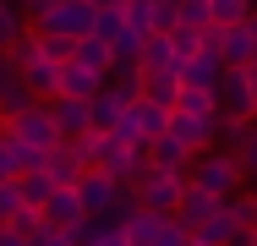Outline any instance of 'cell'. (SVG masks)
I'll return each instance as SVG.
<instances>
[{
  "instance_id": "cell-44",
  "label": "cell",
  "mask_w": 257,
  "mask_h": 246,
  "mask_svg": "<svg viewBox=\"0 0 257 246\" xmlns=\"http://www.w3.org/2000/svg\"><path fill=\"white\" fill-rule=\"evenodd\" d=\"M0 132H6V115H0Z\"/></svg>"
},
{
  "instance_id": "cell-30",
  "label": "cell",
  "mask_w": 257,
  "mask_h": 246,
  "mask_svg": "<svg viewBox=\"0 0 257 246\" xmlns=\"http://www.w3.org/2000/svg\"><path fill=\"white\" fill-rule=\"evenodd\" d=\"M208 11H213V28H235L252 17V0H208Z\"/></svg>"
},
{
  "instance_id": "cell-6",
  "label": "cell",
  "mask_w": 257,
  "mask_h": 246,
  "mask_svg": "<svg viewBox=\"0 0 257 246\" xmlns=\"http://www.w3.org/2000/svg\"><path fill=\"white\" fill-rule=\"evenodd\" d=\"M39 213H44V224H50V230H71V235L88 224V208H82L77 186H55V197L39 208Z\"/></svg>"
},
{
  "instance_id": "cell-32",
  "label": "cell",
  "mask_w": 257,
  "mask_h": 246,
  "mask_svg": "<svg viewBox=\"0 0 257 246\" xmlns=\"http://www.w3.org/2000/svg\"><path fill=\"white\" fill-rule=\"evenodd\" d=\"M109 88H120L126 98H143V66H109Z\"/></svg>"
},
{
  "instance_id": "cell-36",
  "label": "cell",
  "mask_w": 257,
  "mask_h": 246,
  "mask_svg": "<svg viewBox=\"0 0 257 246\" xmlns=\"http://www.w3.org/2000/svg\"><path fill=\"white\" fill-rule=\"evenodd\" d=\"M71 44H77V39H60V33H39V49H44L50 60H60V66L71 60Z\"/></svg>"
},
{
  "instance_id": "cell-27",
  "label": "cell",
  "mask_w": 257,
  "mask_h": 246,
  "mask_svg": "<svg viewBox=\"0 0 257 246\" xmlns=\"http://www.w3.org/2000/svg\"><path fill=\"white\" fill-rule=\"evenodd\" d=\"M175 28H197V33H208V28H213L208 0H175Z\"/></svg>"
},
{
  "instance_id": "cell-17",
  "label": "cell",
  "mask_w": 257,
  "mask_h": 246,
  "mask_svg": "<svg viewBox=\"0 0 257 246\" xmlns=\"http://www.w3.org/2000/svg\"><path fill=\"white\" fill-rule=\"evenodd\" d=\"M148 164H154V170H175V175H186V170H192V148L164 132V137L148 143Z\"/></svg>"
},
{
  "instance_id": "cell-24",
  "label": "cell",
  "mask_w": 257,
  "mask_h": 246,
  "mask_svg": "<svg viewBox=\"0 0 257 246\" xmlns=\"http://www.w3.org/2000/svg\"><path fill=\"white\" fill-rule=\"evenodd\" d=\"M17 192H22L28 208H44V202L55 197V181L44 175V170H28V175H17Z\"/></svg>"
},
{
  "instance_id": "cell-47",
  "label": "cell",
  "mask_w": 257,
  "mask_h": 246,
  "mask_svg": "<svg viewBox=\"0 0 257 246\" xmlns=\"http://www.w3.org/2000/svg\"><path fill=\"white\" fill-rule=\"evenodd\" d=\"M126 6H132V0H126Z\"/></svg>"
},
{
  "instance_id": "cell-19",
  "label": "cell",
  "mask_w": 257,
  "mask_h": 246,
  "mask_svg": "<svg viewBox=\"0 0 257 246\" xmlns=\"http://www.w3.org/2000/svg\"><path fill=\"white\" fill-rule=\"evenodd\" d=\"M71 60H77V66H88V71H104V77H109V66H115V49L104 44L99 33H88V39H77V44H71Z\"/></svg>"
},
{
  "instance_id": "cell-9",
  "label": "cell",
  "mask_w": 257,
  "mask_h": 246,
  "mask_svg": "<svg viewBox=\"0 0 257 246\" xmlns=\"http://www.w3.org/2000/svg\"><path fill=\"white\" fill-rule=\"evenodd\" d=\"M219 77H224V60H219L213 44H203L192 60H181V82H186V88H208V93L219 98Z\"/></svg>"
},
{
  "instance_id": "cell-16",
  "label": "cell",
  "mask_w": 257,
  "mask_h": 246,
  "mask_svg": "<svg viewBox=\"0 0 257 246\" xmlns=\"http://www.w3.org/2000/svg\"><path fill=\"white\" fill-rule=\"evenodd\" d=\"M126 104H132V98L120 93V88H109V82H104L99 93L88 98V120H93V132H115V120L126 115Z\"/></svg>"
},
{
  "instance_id": "cell-10",
  "label": "cell",
  "mask_w": 257,
  "mask_h": 246,
  "mask_svg": "<svg viewBox=\"0 0 257 246\" xmlns=\"http://www.w3.org/2000/svg\"><path fill=\"white\" fill-rule=\"evenodd\" d=\"M219 115L257 120V104H252V93H246V77H241V66H224V77H219Z\"/></svg>"
},
{
  "instance_id": "cell-41",
  "label": "cell",
  "mask_w": 257,
  "mask_h": 246,
  "mask_svg": "<svg viewBox=\"0 0 257 246\" xmlns=\"http://www.w3.org/2000/svg\"><path fill=\"white\" fill-rule=\"evenodd\" d=\"M0 246H28V241H22V235H17L11 224H0Z\"/></svg>"
},
{
  "instance_id": "cell-29",
  "label": "cell",
  "mask_w": 257,
  "mask_h": 246,
  "mask_svg": "<svg viewBox=\"0 0 257 246\" xmlns=\"http://www.w3.org/2000/svg\"><path fill=\"white\" fill-rule=\"evenodd\" d=\"M224 213H230V219H235V230L246 235V230L257 224V197H252V192H235V197H224Z\"/></svg>"
},
{
  "instance_id": "cell-43",
  "label": "cell",
  "mask_w": 257,
  "mask_h": 246,
  "mask_svg": "<svg viewBox=\"0 0 257 246\" xmlns=\"http://www.w3.org/2000/svg\"><path fill=\"white\" fill-rule=\"evenodd\" d=\"M181 246H203V241H197V235H186V241H181Z\"/></svg>"
},
{
  "instance_id": "cell-15",
  "label": "cell",
  "mask_w": 257,
  "mask_h": 246,
  "mask_svg": "<svg viewBox=\"0 0 257 246\" xmlns=\"http://www.w3.org/2000/svg\"><path fill=\"white\" fill-rule=\"evenodd\" d=\"M213 213H219V197H208L203 186H192V181H186V192H181V202H175V224L197 230V224H208Z\"/></svg>"
},
{
  "instance_id": "cell-4",
  "label": "cell",
  "mask_w": 257,
  "mask_h": 246,
  "mask_svg": "<svg viewBox=\"0 0 257 246\" xmlns=\"http://www.w3.org/2000/svg\"><path fill=\"white\" fill-rule=\"evenodd\" d=\"M181 192H186V175H175V170H148V181L137 186V202L154 208V213H175Z\"/></svg>"
},
{
  "instance_id": "cell-39",
  "label": "cell",
  "mask_w": 257,
  "mask_h": 246,
  "mask_svg": "<svg viewBox=\"0 0 257 246\" xmlns=\"http://www.w3.org/2000/svg\"><path fill=\"white\" fill-rule=\"evenodd\" d=\"M28 246H77V235H71V230H50V224H44Z\"/></svg>"
},
{
  "instance_id": "cell-42",
  "label": "cell",
  "mask_w": 257,
  "mask_h": 246,
  "mask_svg": "<svg viewBox=\"0 0 257 246\" xmlns=\"http://www.w3.org/2000/svg\"><path fill=\"white\" fill-rule=\"evenodd\" d=\"M241 246H257V224H252V230H246V235H241Z\"/></svg>"
},
{
  "instance_id": "cell-12",
  "label": "cell",
  "mask_w": 257,
  "mask_h": 246,
  "mask_svg": "<svg viewBox=\"0 0 257 246\" xmlns=\"http://www.w3.org/2000/svg\"><path fill=\"white\" fill-rule=\"evenodd\" d=\"M50 115H55V126H60V143H82V137L93 132L82 98H50Z\"/></svg>"
},
{
  "instance_id": "cell-34",
  "label": "cell",
  "mask_w": 257,
  "mask_h": 246,
  "mask_svg": "<svg viewBox=\"0 0 257 246\" xmlns=\"http://www.w3.org/2000/svg\"><path fill=\"white\" fill-rule=\"evenodd\" d=\"M120 28H126V6H109V11L93 17V33H99L104 44H115V39H120Z\"/></svg>"
},
{
  "instance_id": "cell-7",
  "label": "cell",
  "mask_w": 257,
  "mask_h": 246,
  "mask_svg": "<svg viewBox=\"0 0 257 246\" xmlns=\"http://www.w3.org/2000/svg\"><path fill=\"white\" fill-rule=\"evenodd\" d=\"M219 120L224 115H175L170 109V137H181L192 153H203V148H219Z\"/></svg>"
},
{
  "instance_id": "cell-14",
  "label": "cell",
  "mask_w": 257,
  "mask_h": 246,
  "mask_svg": "<svg viewBox=\"0 0 257 246\" xmlns=\"http://www.w3.org/2000/svg\"><path fill=\"white\" fill-rule=\"evenodd\" d=\"M104 82H109L104 71H88V66L66 60V66H60V93H55V98H82V104H88V98L104 88Z\"/></svg>"
},
{
  "instance_id": "cell-25",
  "label": "cell",
  "mask_w": 257,
  "mask_h": 246,
  "mask_svg": "<svg viewBox=\"0 0 257 246\" xmlns=\"http://www.w3.org/2000/svg\"><path fill=\"white\" fill-rule=\"evenodd\" d=\"M175 115H219V98L208 93V88H186V82H181V93H175Z\"/></svg>"
},
{
  "instance_id": "cell-11",
  "label": "cell",
  "mask_w": 257,
  "mask_h": 246,
  "mask_svg": "<svg viewBox=\"0 0 257 246\" xmlns=\"http://www.w3.org/2000/svg\"><path fill=\"white\" fill-rule=\"evenodd\" d=\"M39 170L50 175L55 186H77V181H82V170H88V159H82V148H77V143H60V148L44 153V164H39Z\"/></svg>"
},
{
  "instance_id": "cell-20",
  "label": "cell",
  "mask_w": 257,
  "mask_h": 246,
  "mask_svg": "<svg viewBox=\"0 0 257 246\" xmlns=\"http://www.w3.org/2000/svg\"><path fill=\"white\" fill-rule=\"evenodd\" d=\"M164 219H170V213L137 208V213H132L126 224H120V230H126V241H132V246H154V241H159V230H164Z\"/></svg>"
},
{
  "instance_id": "cell-40",
  "label": "cell",
  "mask_w": 257,
  "mask_h": 246,
  "mask_svg": "<svg viewBox=\"0 0 257 246\" xmlns=\"http://www.w3.org/2000/svg\"><path fill=\"white\" fill-rule=\"evenodd\" d=\"M241 77H246V93H252V104H257V60H246V66H241Z\"/></svg>"
},
{
  "instance_id": "cell-33",
  "label": "cell",
  "mask_w": 257,
  "mask_h": 246,
  "mask_svg": "<svg viewBox=\"0 0 257 246\" xmlns=\"http://www.w3.org/2000/svg\"><path fill=\"white\" fill-rule=\"evenodd\" d=\"M230 153H235V164H241V175H246V181H257V120H252V132H246L241 143L230 148Z\"/></svg>"
},
{
  "instance_id": "cell-46",
  "label": "cell",
  "mask_w": 257,
  "mask_h": 246,
  "mask_svg": "<svg viewBox=\"0 0 257 246\" xmlns=\"http://www.w3.org/2000/svg\"><path fill=\"white\" fill-rule=\"evenodd\" d=\"M252 60H257V49H252Z\"/></svg>"
},
{
  "instance_id": "cell-2",
  "label": "cell",
  "mask_w": 257,
  "mask_h": 246,
  "mask_svg": "<svg viewBox=\"0 0 257 246\" xmlns=\"http://www.w3.org/2000/svg\"><path fill=\"white\" fill-rule=\"evenodd\" d=\"M164 132H170V109L154 104V98H132L126 115L115 120V137H120L126 148H148L154 137H164Z\"/></svg>"
},
{
  "instance_id": "cell-18",
  "label": "cell",
  "mask_w": 257,
  "mask_h": 246,
  "mask_svg": "<svg viewBox=\"0 0 257 246\" xmlns=\"http://www.w3.org/2000/svg\"><path fill=\"white\" fill-rule=\"evenodd\" d=\"M22 104H33V93H28V82H22L17 60H11V55H0V115H17Z\"/></svg>"
},
{
  "instance_id": "cell-1",
  "label": "cell",
  "mask_w": 257,
  "mask_h": 246,
  "mask_svg": "<svg viewBox=\"0 0 257 246\" xmlns=\"http://www.w3.org/2000/svg\"><path fill=\"white\" fill-rule=\"evenodd\" d=\"M186 181L192 186H203L208 197H235L246 186V175H241V164H235V153L230 148H203V153H192V170H186Z\"/></svg>"
},
{
  "instance_id": "cell-31",
  "label": "cell",
  "mask_w": 257,
  "mask_h": 246,
  "mask_svg": "<svg viewBox=\"0 0 257 246\" xmlns=\"http://www.w3.org/2000/svg\"><path fill=\"white\" fill-rule=\"evenodd\" d=\"M203 44H208V33H197V28H170V49H175V60H192Z\"/></svg>"
},
{
  "instance_id": "cell-21",
  "label": "cell",
  "mask_w": 257,
  "mask_h": 246,
  "mask_svg": "<svg viewBox=\"0 0 257 246\" xmlns=\"http://www.w3.org/2000/svg\"><path fill=\"white\" fill-rule=\"evenodd\" d=\"M175 93H181V66H175V71H143V98L175 109Z\"/></svg>"
},
{
  "instance_id": "cell-38",
  "label": "cell",
  "mask_w": 257,
  "mask_h": 246,
  "mask_svg": "<svg viewBox=\"0 0 257 246\" xmlns=\"http://www.w3.org/2000/svg\"><path fill=\"white\" fill-rule=\"evenodd\" d=\"M148 17H154V33L175 28V0H148Z\"/></svg>"
},
{
  "instance_id": "cell-8",
  "label": "cell",
  "mask_w": 257,
  "mask_h": 246,
  "mask_svg": "<svg viewBox=\"0 0 257 246\" xmlns=\"http://www.w3.org/2000/svg\"><path fill=\"white\" fill-rule=\"evenodd\" d=\"M208 44L219 49L224 66H246L252 49H257V33L246 28V22H235V28H208Z\"/></svg>"
},
{
  "instance_id": "cell-13",
  "label": "cell",
  "mask_w": 257,
  "mask_h": 246,
  "mask_svg": "<svg viewBox=\"0 0 257 246\" xmlns=\"http://www.w3.org/2000/svg\"><path fill=\"white\" fill-rule=\"evenodd\" d=\"M39 164H44V153H33L28 143H17L11 132H0V181H17V175L39 170Z\"/></svg>"
},
{
  "instance_id": "cell-22",
  "label": "cell",
  "mask_w": 257,
  "mask_h": 246,
  "mask_svg": "<svg viewBox=\"0 0 257 246\" xmlns=\"http://www.w3.org/2000/svg\"><path fill=\"white\" fill-rule=\"evenodd\" d=\"M192 235H197L203 246H235V241H241V230H235V219L224 213V202H219V213H213L208 224H197Z\"/></svg>"
},
{
  "instance_id": "cell-45",
  "label": "cell",
  "mask_w": 257,
  "mask_h": 246,
  "mask_svg": "<svg viewBox=\"0 0 257 246\" xmlns=\"http://www.w3.org/2000/svg\"><path fill=\"white\" fill-rule=\"evenodd\" d=\"M252 197H257V181H252Z\"/></svg>"
},
{
  "instance_id": "cell-28",
  "label": "cell",
  "mask_w": 257,
  "mask_h": 246,
  "mask_svg": "<svg viewBox=\"0 0 257 246\" xmlns=\"http://www.w3.org/2000/svg\"><path fill=\"white\" fill-rule=\"evenodd\" d=\"M77 246H132V241H126V230H109L99 219H88V224L77 230Z\"/></svg>"
},
{
  "instance_id": "cell-3",
  "label": "cell",
  "mask_w": 257,
  "mask_h": 246,
  "mask_svg": "<svg viewBox=\"0 0 257 246\" xmlns=\"http://www.w3.org/2000/svg\"><path fill=\"white\" fill-rule=\"evenodd\" d=\"M6 132L17 137V143H28L33 153H50V148H60V126H55V115H50V104H22L17 115H6Z\"/></svg>"
},
{
  "instance_id": "cell-48",
  "label": "cell",
  "mask_w": 257,
  "mask_h": 246,
  "mask_svg": "<svg viewBox=\"0 0 257 246\" xmlns=\"http://www.w3.org/2000/svg\"><path fill=\"white\" fill-rule=\"evenodd\" d=\"M235 246H241V241H235Z\"/></svg>"
},
{
  "instance_id": "cell-37",
  "label": "cell",
  "mask_w": 257,
  "mask_h": 246,
  "mask_svg": "<svg viewBox=\"0 0 257 246\" xmlns=\"http://www.w3.org/2000/svg\"><path fill=\"white\" fill-rule=\"evenodd\" d=\"M11 230H17V235H22V241H33V235H39V230H44V213H39V208H22V213H17V219H11Z\"/></svg>"
},
{
  "instance_id": "cell-35",
  "label": "cell",
  "mask_w": 257,
  "mask_h": 246,
  "mask_svg": "<svg viewBox=\"0 0 257 246\" xmlns=\"http://www.w3.org/2000/svg\"><path fill=\"white\" fill-rule=\"evenodd\" d=\"M22 208H28V202H22V192H17V181H0V224H11Z\"/></svg>"
},
{
  "instance_id": "cell-5",
  "label": "cell",
  "mask_w": 257,
  "mask_h": 246,
  "mask_svg": "<svg viewBox=\"0 0 257 246\" xmlns=\"http://www.w3.org/2000/svg\"><path fill=\"white\" fill-rule=\"evenodd\" d=\"M120 181L115 175H104V170H82V181H77V197H82V208H88V219H99V213H109L115 202H120Z\"/></svg>"
},
{
  "instance_id": "cell-26",
  "label": "cell",
  "mask_w": 257,
  "mask_h": 246,
  "mask_svg": "<svg viewBox=\"0 0 257 246\" xmlns=\"http://www.w3.org/2000/svg\"><path fill=\"white\" fill-rule=\"evenodd\" d=\"M22 33H28V17H22V6H17V0H0V55L17 44Z\"/></svg>"
},
{
  "instance_id": "cell-23",
  "label": "cell",
  "mask_w": 257,
  "mask_h": 246,
  "mask_svg": "<svg viewBox=\"0 0 257 246\" xmlns=\"http://www.w3.org/2000/svg\"><path fill=\"white\" fill-rule=\"evenodd\" d=\"M137 66L143 71H175L181 60H175V49H170V33H148V44L137 55Z\"/></svg>"
}]
</instances>
